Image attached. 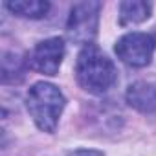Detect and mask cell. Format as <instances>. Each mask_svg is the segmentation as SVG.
<instances>
[{
  "instance_id": "cell-3",
  "label": "cell",
  "mask_w": 156,
  "mask_h": 156,
  "mask_svg": "<svg viewBox=\"0 0 156 156\" xmlns=\"http://www.w3.org/2000/svg\"><path fill=\"white\" fill-rule=\"evenodd\" d=\"M99 2H79L70 9L66 35L72 42L88 46L98 35L99 28Z\"/></svg>"
},
{
  "instance_id": "cell-6",
  "label": "cell",
  "mask_w": 156,
  "mask_h": 156,
  "mask_svg": "<svg viewBox=\"0 0 156 156\" xmlns=\"http://www.w3.org/2000/svg\"><path fill=\"white\" fill-rule=\"evenodd\" d=\"M127 103L141 112V114H154L156 112V87L145 81L132 83L127 88Z\"/></svg>"
},
{
  "instance_id": "cell-5",
  "label": "cell",
  "mask_w": 156,
  "mask_h": 156,
  "mask_svg": "<svg viewBox=\"0 0 156 156\" xmlns=\"http://www.w3.org/2000/svg\"><path fill=\"white\" fill-rule=\"evenodd\" d=\"M64 57V41L61 37H51L41 41L28 55L26 64L44 75H57Z\"/></svg>"
},
{
  "instance_id": "cell-10",
  "label": "cell",
  "mask_w": 156,
  "mask_h": 156,
  "mask_svg": "<svg viewBox=\"0 0 156 156\" xmlns=\"http://www.w3.org/2000/svg\"><path fill=\"white\" fill-rule=\"evenodd\" d=\"M68 156H105L101 151H94V149H77L68 152Z\"/></svg>"
},
{
  "instance_id": "cell-4",
  "label": "cell",
  "mask_w": 156,
  "mask_h": 156,
  "mask_svg": "<svg viewBox=\"0 0 156 156\" xmlns=\"http://www.w3.org/2000/svg\"><path fill=\"white\" fill-rule=\"evenodd\" d=\"M156 41L151 33H141V31H132L123 35L116 46L114 51L121 62L132 68H143L151 64L152 55H154Z\"/></svg>"
},
{
  "instance_id": "cell-9",
  "label": "cell",
  "mask_w": 156,
  "mask_h": 156,
  "mask_svg": "<svg viewBox=\"0 0 156 156\" xmlns=\"http://www.w3.org/2000/svg\"><path fill=\"white\" fill-rule=\"evenodd\" d=\"M24 79V59L17 53H4L2 57V81L4 85H15Z\"/></svg>"
},
{
  "instance_id": "cell-7",
  "label": "cell",
  "mask_w": 156,
  "mask_h": 156,
  "mask_svg": "<svg viewBox=\"0 0 156 156\" xmlns=\"http://www.w3.org/2000/svg\"><path fill=\"white\" fill-rule=\"evenodd\" d=\"M152 6L151 2L143 0H127L119 4V24L121 26H130V24H140L151 17Z\"/></svg>"
},
{
  "instance_id": "cell-8",
  "label": "cell",
  "mask_w": 156,
  "mask_h": 156,
  "mask_svg": "<svg viewBox=\"0 0 156 156\" xmlns=\"http://www.w3.org/2000/svg\"><path fill=\"white\" fill-rule=\"evenodd\" d=\"M6 8L24 19H42L50 11V4L44 0H15V2H6Z\"/></svg>"
},
{
  "instance_id": "cell-2",
  "label": "cell",
  "mask_w": 156,
  "mask_h": 156,
  "mask_svg": "<svg viewBox=\"0 0 156 156\" xmlns=\"http://www.w3.org/2000/svg\"><path fill=\"white\" fill-rule=\"evenodd\" d=\"M66 99L62 92L51 83H35L26 96V107L35 125L44 132H55L59 118L64 110Z\"/></svg>"
},
{
  "instance_id": "cell-1",
  "label": "cell",
  "mask_w": 156,
  "mask_h": 156,
  "mask_svg": "<svg viewBox=\"0 0 156 156\" xmlns=\"http://www.w3.org/2000/svg\"><path fill=\"white\" fill-rule=\"evenodd\" d=\"M75 77L87 92L90 94H105L118 81V70L114 62L96 46H85L75 61Z\"/></svg>"
}]
</instances>
